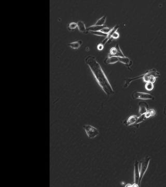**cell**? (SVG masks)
I'll return each instance as SVG.
<instances>
[{"label": "cell", "mask_w": 166, "mask_h": 187, "mask_svg": "<svg viewBox=\"0 0 166 187\" xmlns=\"http://www.w3.org/2000/svg\"><path fill=\"white\" fill-rule=\"evenodd\" d=\"M85 62L89 67L97 83L103 91L107 95L114 94V91L111 84L100 65L96 60V58L92 56H89L86 58Z\"/></svg>", "instance_id": "6da1fadb"}, {"label": "cell", "mask_w": 166, "mask_h": 187, "mask_svg": "<svg viewBox=\"0 0 166 187\" xmlns=\"http://www.w3.org/2000/svg\"><path fill=\"white\" fill-rule=\"evenodd\" d=\"M160 76V74L158 72H157L155 69H152L149 70L145 73L139 76L136 78H134L132 79V80L135 81L138 80L139 79L142 78L144 82H151L154 83L156 81V78H158Z\"/></svg>", "instance_id": "7a4b0ae2"}, {"label": "cell", "mask_w": 166, "mask_h": 187, "mask_svg": "<svg viewBox=\"0 0 166 187\" xmlns=\"http://www.w3.org/2000/svg\"><path fill=\"white\" fill-rule=\"evenodd\" d=\"M151 159V157L147 156L145 158L142 159L140 162V167H139V170L140 174V183L141 182V180L148 168Z\"/></svg>", "instance_id": "3957f363"}, {"label": "cell", "mask_w": 166, "mask_h": 187, "mask_svg": "<svg viewBox=\"0 0 166 187\" xmlns=\"http://www.w3.org/2000/svg\"><path fill=\"white\" fill-rule=\"evenodd\" d=\"M83 129L87 137L90 139H93L99 135L98 130L90 125H85L83 126Z\"/></svg>", "instance_id": "277c9868"}, {"label": "cell", "mask_w": 166, "mask_h": 187, "mask_svg": "<svg viewBox=\"0 0 166 187\" xmlns=\"http://www.w3.org/2000/svg\"><path fill=\"white\" fill-rule=\"evenodd\" d=\"M132 97L135 99H138L142 100H148V99H155V97L148 93H142L138 92H134L132 93Z\"/></svg>", "instance_id": "5b68a950"}, {"label": "cell", "mask_w": 166, "mask_h": 187, "mask_svg": "<svg viewBox=\"0 0 166 187\" xmlns=\"http://www.w3.org/2000/svg\"><path fill=\"white\" fill-rule=\"evenodd\" d=\"M135 169H134V181H135V184L137 186V187L139 186L140 185V170H139V164L138 161H136L135 163V166H134Z\"/></svg>", "instance_id": "8992f818"}, {"label": "cell", "mask_w": 166, "mask_h": 187, "mask_svg": "<svg viewBox=\"0 0 166 187\" xmlns=\"http://www.w3.org/2000/svg\"><path fill=\"white\" fill-rule=\"evenodd\" d=\"M109 56H116V57H125L120 50L118 44H117L115 47H112L110 50V53L109 54Z\"/></svg>", "instance_id": "52a82bcc"}, {"label": "cell", "mask_w": 166, "mask_h": 187, "mask_svg": "<svg viewBox=\"0 0 166 187\" xmlns=\"http://www.w3.org/2000/svg\"><path fill=\"white\" fill-rule=\"evenodd\" d=\"M138 116L135 115H132L130 116L128 120L126 121V122L125 123L126 125L127 126H130L131 125H133L135 123H137L138 119Z\"/></svg>", "instance_id": "ba28073f"}, {"label": "cell", "mask_w": 166, "mask_h": 187, "mask_svg": "<svg viewBox=\"0 0 166 187\" xmlns=\"http://www.w3.org/2000/svg\"><path fill=\"white\" fill-rule=\"evenodd\" d=\"M119 62H120L126 65L127 66V67L129 69H130V67L132 66V61L129 58L126 57H119Z\"/></svg>", "instance_id": "9c48e42d"}, {"label": "cell", "mask_w": 166, "mask_h": 187, "mask_svg": "<svg viewBox=\"0 0 166 187\" xmlns=\"http://www.w3.org/2000/svg\"><path fill=\"white\" fill-rule=\"evenodd\" d=\"M118 28H119V27H118V26H116L114 27L113 29H111V31H110V32L108 34L106 38V39L103 41V42H102V44L103 45L111 39V38H112V35L113 34V33H114V32H115L116 31H117V29H118Z\"/></svg>", "instance_id": "30bf717a"}, {"label": "cell", "mask_w": 166, "mask_h": 187, "mask_svg": "<svg viewBox=\"0 0 166 187\" xmlns=\"http://www.w3.org/2000/svg\"><path fill=\"white\" fill-rule=\"evenodd\" d=\"M119 61V57L109 56L105 60V63L107 64H114Z\"/></svg>", "instance_id": "8fae6325"}, {"label": "cell", "mask_w": 166, "mask_h": 187, "mask_svg": "<svg viewBox=\"0 0 166 187\" xmlns=\"http://www.w3.org/2000/svg\"><path fill=\"white\" fill-rule=\"evenodd\" d=\"M148 105L146 103H141L139 104V113L142 115L145 114L147 110Z\"/></svg>", "instance_id": "7c38bea8"}, {"label": "cell", "mask_w": 166, "mask_h": 187, "mask_svg": "<svg viewBox=\"0 0 166 187\" xmlns=\"http://www.w3.org/2000/svg\"><path fill=\"white\" fill-rule=\"evenodd\" d=\"M77 25H78V28L79 30V31L81 32H83L85 33H87L88 32V31L87 30V29L86 28V26L84 24V23L82 21H79L77 23Z\"/></svg>", "instance_id": "4fadbf2b"}, {"label": "cell", "mask_w": 166, "mask_h": 187, "mask_svg": "<svg viewBox=\"0 0 166 187\" xmlns=\"http://www.w3.org/2000/svg\"><path fill=\"white\" fill-rule=\"evenodd\" d=\"M104 27L105 26H97V25H95L88 27L87 29V30L88 31H90V32H91V31H101Z\"/></svg>", "instance_id": "5bb4252c"}, {"label": "cell", "mask_w": 166, "mask_h": 187, "mask_svg": "<svg viewBox=\"0 0 166 187\" xmlns=\"http://www.w3.org/2000/svg\"><path fill=\"white\" fill-rule=\"evenodd\" d=\"M82 44V41H79L78 42H74L69 44V46L73 49H79L81 45Z\"/></svg>", "instance_id": "9a60e30c"}, {"label": "cell", "mask_w": 166, "mask_h": 187, "mask_svg": "<svg viewBox=\"0 0 166 187\" xmlns=\"http://www.w3.org/2000/svg\"><path fill=\"white\" fill-rule=\"evenodd\" d=\"M107 20V16H104L103 17H102V18H101L100 19H99L96 23V25L97 26H103V25L104 24V23H106Z\"/></svg>", "instance_id": "2e32d148"}, {"label": "cell", "mask_w": 166, "mask_h": 187, "mask_svg": "<svg viewBox=\"0 0 166 187\" xmlns=\"http://www.w3.org/2000/svg\"><path fill=\"white\" fill-rule=\"evenodd\" d=\"M156 112L154 109H151L148 111H147L144 114H145V117L146 119H148L151 116H154L155 115Z\"/></svg>", "instance_id": "e0dca14e"}, {"label": "cell", "mask_w": 166, "mask_h": 187, "mask_svg": "<svg viewBox=\"0 0 166 187\" xmlns=\"http://www.w3.org/2000/svg\"><path fill=\"white\" fill-rule=\"evenodd\" d=\"M145 88L146 90L151 91L154 88V85L153 83L151 82H147L145 85Z\"/></svg>", "instance_id": "ac0fdd59"}, {"label": "cell", "mask_w": 166, "mask_h": 187, "mask_svg": "<svg viewBox=\"0 0 166 187\" xmlns=\"http://www.w3.org/2000/svg\"><path fill=\"white\" fill-rule=\"evenodd\" d=\"M91 33L92 34H93V35H97V36H107L108 34L103 33V32H102L100 31H91Z\"/></svg>", "instance_id": "d6986e66"}, {"label": "cell", "mask_w": 166, "mask_h": 187, "mask_svg": "<svg viewBox=\"0 0 166 187\" xmlns=\"http://www.w3.org/2000/svg\"><path fill=\"white\" fill-rule=\"evenodd\" d=\"M78 27V25L76 23H71L69 24L68 25V28L69 30H74L75 29H76V28Z\"/></svg>", "instance_id": "ffe728a7"}, {"label": "cell", "mask_w": 166, "mask_h": 187, "mask_svg": "<svg viewBox=\"0 0 166 187\" xmlns=\"http://www.w3.org/2000/svg\"><path fill=\"white\" fill-rule=\"evenodd\" d=\"M111 29H110L109 28H108V27H104L100 31H101L102 32H103V33H105V34H108L110 31H111Z\"/></svg>", "instance_id": "44dd1931"}, {"label": "cell", "mask_w": 166, "mask_h": 187, "mask_svg": "<svg viewBox=\"0 0 166 187\" xmlns=\"http://www.w3.org/2000/svg\"><path fill=\"white\" fill-rule=\"evenodd\" d=\"M119 33L117 31H116L115 32H114L113 33V34L112 35L111 38H112L113 39H118L119 38Z\"/></svg>", "instance_id": "7402d4cb"}, {"label": "cell", "mask_w": 166, "mask_h": 187, "mask_svg": "<svg viewBox=\"0 0 166 187\" xmlns=\"http://www.w3.org/2000/svg\"><path fill=\"white\" fill-rule=\"evenodd\" d=\"M103 47H104V45H103L102 43L99 44L98 45V46H97V49H98V50H99V51L102 50L103 49Z\"/></svg>", "instance_id": "603a6c76"}, {"label": "cell", "mask_w": 166, "mask_h": 187, "mask_svg": "<svg viewBox=\"0 0 166 187\" xmlns=\"http://www.w3.org/2000/svg\"><path fill=\"white\" fill-rule=\"evenodd\" d=\"M164 113L165 114V115L166 116V106L165 108H164Z\"/></svg>", "instance_id": "cb8c5ba5"}]
</instances>
